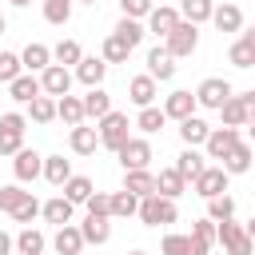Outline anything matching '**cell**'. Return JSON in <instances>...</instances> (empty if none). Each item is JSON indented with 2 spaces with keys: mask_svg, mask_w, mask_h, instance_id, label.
Here are the masks:
<instances>
[{
  "mask_svg": "<svg viewBox=\"0 0 255 255\" xmlns=\"http://www.w3.org/2000/svg\"><path fill=\"white\" fill-rule=\"evenodd\" d=\"M227 179H231V175H227L219 163H215V167L207 163V167L191 179V187H195V195H199V199H215V195H223V191H227Z\"/></svg>",
  "mask_w": 255,
  "mask_h": 255,
  "instance_id": "cell-8",
  "label": "cell"
},
{
  "mask_svg": "<svg viewBox=\"0 0 255 255\" xmlns=\"http://www.w3.org/2000/svg\"><path fill=\"white\" fill-rule=\"evenodd\" d=\"M80 239H84V243L104 247V243L112 239V219H104V215H88V219L80 223Z\"/></svg>",
  "mask_w": 255,
  "mask_h": 255,
  "instance_id": "cell-20",
  "label": "cell"
},
{
  "mask_svg": "<svg viewBox=\"0 0 255 255\" xmlns=\"http://www.w3.org/2000/svg\"><path fill=\"white\" fill-rule=\"evenodd\" d=\"M24 120H32V124H52L56 120V100L52 96H36L32 104H28V116Z\"/></svg>",
  "mask_w": 255,
  "mask_h": 255,
  "instance_id": "cell-38",
  "label": "cell"
},
{
  "mask_svg": "<svg viewBox=\"0 0 255 255\" xmlns=\"http://www.w3.org/2000/svg\"><path fill=\"white\" fill-rule=\"evenodd\" d=\"M211 8H215V0H179V20H187V24H207L211 20Z\"/></svg>",
  "mask_w": 255,
  "mask_h": 255,
  "instance_id": "cell-30",
  "label": "cell"
},
{
  "mask_svg": "<svg viewBox=\"0 0 255 255\" xmlns=\"http://www.w3.org/2000/svg\"><path fill=\"white\" fill-rule=\"evenodd\" d=\"M24 199H28V191H24L20 183H4V187H0V211H8V215H12Z\"/></svg>",
  "mask_w": 255,
  "mask_h": 255,
  "instance_id": "cell-44",
  "label": "cell"
},
{
  "mask_svg": "<svg viewBox=\"0 0 255 255\" xmlns=\"http://www.w3.org/2000/svg\"><path fill=\"white\" fill-rule=\"evenodd\" d=\"M116 40H124L128 48H135L147 32H143V20H128V16H120V24H116V32H112Z\"/></svg>",
  "mask_w": 255,
  "mask_h": 255,
  "instance_id": "cell-37",
  "label": "cell"
},
{
  "mask_svg": "<svg viewBox=\"0 0 255 255\" xmlns=\"http://www.w3.org/2000/svg\"><path fill=\"white\" fill-rule=\"evenodd\" d=\"M124 191L135 195V199H147V195H155V175H151L147 167H139V171H124Z\"/></svg>",
  "mask_w": 255,
  "mask_h": 255,
  "instance_id": "cell-19",
  "label": "cell"
},
{
  "mask_svg": "<svg viewBox=\"0 0 255 255\" xmlns=\"http://www.w3.org/2000/svg\"><path fill=\"white\" fill-rule=\"evenodd\" d=\"M116 155H120V167H124V171H139V167L151 163L155 151H151V139H147V135H128V143H124Z\"/></svg>",
  "mask_w": 255,
  "mask_h": 255,
  "instance_id": "cell-6",
  "label": "cell"
},
{
  "mask_svg": "<svg viewBox=\"0 0 255 255\" xmlns=\"http://www.w3.org/2000/svg\"><path fill=\"white\" fill-rule=\"evenodd\" d=\"M143 20H147L143 32H151V36H167V32L179 24V12H175L171 4H151V12H147Z\"/></svg>",
  "mask_w": 255,
  "mask_h": 255,
  "instance_id": "cell-14",
  "label": "cell"
},
{
  "mask_svg": "<svg viewBox=\"0 0 255 255\" xmlns=\"http://www.w3.org/2000/svg\"><path fill=\"white\" fill-rule=\"evenodd\" d=\"M211 239H199V235H187V255H211Z\"/></svg>",
  "mask_w": 255,
  "mask_h": 255,
  "instance_id": "cell-52",
  "label": "cell"
},
{
  "mask_svg": "<svg viewBox=\"0 0 255 255\" xmlns=\"http://www.w3.org/2000/svg\"><path fill=\"white\" fill-rule=\"evenodd\" d=\"M52 247H56V255H80V251H84L80 227H76V223H64V227H56V235H52Z\"/></svg>",
  "mask_w": 255,
  "mask_h": 255,
  "instance_id": "cell-21",
  "label": "cell"
},
{
  "mask_svg": "<svg viewBox=\"0 0 255 255\" xmlns=\"http://www.w3.org/2000/svg\"><path fill=\"white\" fill-rule=\"evenodd\" d=\"M72 4H100V0H72Z\"/></svg>",
  "mask_w": 255,
  "mask_h": 255,
  "instance_id": "cell-57",
  "label": "cell"
},
{
  "mask_svg": "<svg viewBox=\"0 0 255 255\" xmlns=\"http://www.w3.org/2000/svg\"><path fill=\"white\" fill-rule=\"evenodd\" d=\"M8 4H12V8H28L32 0H8Z\"/></svg>",
  "mask_w": 255,
  "mask_h": 255,
  "instance_id": "cell-55",
  "label": "cell"
},
{
  "mask_svg": "<svg viewBox=\"0 0 255 255\" xmlns=\"http://www.w3.org/2000/svg\"><path fill=\"white\" fill-rule=\"evenodd\" d=\"M211 24H215L219 32H243V8H239L235 0H223V4L211 8Z\"/></svg>",
  "mask_w": 255,
  "mask_h": 255,
  "instance_id": "cell-15",
  "label": "cell"
},
{
  "mask_svg": "<svg viewBox=\"0 0 255 255\" xmlns=\"http://www.w3.org/2000/svg\"><path fill=\"white\" fill-rule=\"evenodd\" d=\"M219 116H223V128H247L255 120V92H231L219 104Z\"/></svg>",
  "mask_w": 255,
  "mask_h": 255,
  "instance_id": "cell-2",
  "label": "cell"
},
{
  "mask_svg": "<svg viewBox=\"0 0 255 255\" xmlns=\"http://www.w3.org/2000/svg\"><path fill=\"white\" fill-rule=\"evenodd\" d=\"M120 12H124L128 20H143V16L151 12V0H120Z\"/></svg>",
  "mask_w": 255,
  "mask_h": 255,
  "instance_id": "cell-49",
  "label": "cell"
},
{
  "mask_svg": "<svg viewBox=\"0 0 255 255\" xmlns=\"http://www.w3.org/2000/svg\"><path fill=\"white\" fill-rule=\"evenodd\" d=\"M36 215H40V199H36V195L28 191V199H24V203H20L16 211H12V219H16V223H28V227H32V219H36Z\"/></svg>",
  "mask_w": 255,
  "mask_h": 255,
  "instance_id": "cell-46",
  "label": "cell"
},
{
  "mask_svg": "<svg viewBox=\"0 0 255 255\" xmlns=\"http://www.w3.org/2000/svg\"><path fill=\"white\" fill-rule=\"evenodd\" d=\"M135 215H139V223H143V227H167V223H175V219H179V207H175V199L147 195V199H139Z\"/></svg>",
  "mask_w": 255,
  "mask_h": 255,
  "instance_id": "cell-3",
  "label": "cell"
},
{
  "mask_svg": "<svg viewBox=\"0 0 255 255\" xmlns=\"http://www.w3.org/2000/svg\"><path fill=\"white\" fill-rule=\"evenodd\" d=\"M80 56H84V48H80L76 40H60V44L52 48V64H60V68H68V72L80 64Z\"/></svg>",
  "mask_w": 255,
  "mask_h": 255,
  "instance_id": "cell-36",
  "label": "cell"
},
{
  "mask_svg": "<svg viewBox=\"0 0 255 255\" xmlns=\"http://www.w3.org/2000/svg\"><path fill=\"white\" fill-rule=\"evenodd\" d=\"M104 76H108V64L100 56H80V64L72 72V80H80L84 88H104Z\"/></svg>",
  "mask_w": 255,
  "mask_h": 255,
  "instance_id": "cell-13",
  "label": "cell"
},
{
  "mask_svg": "<svg viewBox=\"0 0 255 255\" xmlns=\"http://www.w3.org/2000/svg\"><path fill=\"white\" fill-rule=\"evenodd\" d=\"M231 92H235V88H231V84H227L223 76H207V80H203V84H199V88H195L191 96H195V108L219 112V104H223V100H227Z\"/></svg>",
  "mask_w": 255,
  "mask_h": 255,
  "instance_id": "cell-7",
  "label": "cell"
},
{
  "mask_svg": "<svg viewBox=\"0 0 255 255\" xmlns=\"http://www.w3.org/2000/svg\"><path fill=\"white\" fill-rule=\"evenodd\" d=\"M84 207H88V215H104V219H112V215H108V191H92V195L84 199Z\"/></svg>",
  "mask_w": 255,
  "mask_h": 255,
  "instance_id": "cell-50",
  "label": "cell"
},
{
  "mask_svg": "<svg viewBox=\"0 0 255 255\" xmlns=\"http://www.w3.org/2000/svg\"><path fill=\"white\" fill-rule=\"evenodd\" d=\"M12 243H16V255H44V247H48L44 231H36V227H24Z\"/></svg>",
  "mask_w": 255,
  "mask_h": 255,
  "instance_id": "cell-34",
  "label": "cell"
},
{
  "mask_svg": "<svg viewBox=\"0 0 255 255\" xmlns=\"http://www.w3.org/2000/svg\"><path fill=\"white\" fill-rule=\"evenodd\" d=\"M24 147V131H4L0 128V155H16Z\"/></svg>",
  "mask_w": 255,
  "mask_h": 255,
  "instance_id": "cell-48",
  "label": "cell"
},
{
  "mask_svg": "<svg viewBox=\"0 0 255 255\" xmlns=\"http://www.w3.org/2000/svg\"><path fill=\"white\" fill-rule=\"evenodd\" d=\"M40 175H44L52 187H64V183H68V175H76V171H72V159H64V155H44Z\"/></svg>",
  "mask_w": 255,
  "mask_h": 255,
  "instance_id": "cell-18",
  "label": "cell"
},
{
  "mask_svg": "<svg viewBox=\"0 0 255 255\" xmlns=\"http://www.w3.org/2000/svg\"><path fill=\"white\" fill-rule=\"evenodd\" d=\"M155 96H159V84H155L147 72L128 80V100H131L135 108H151V104H155Z\"/></svg>",
  "mask_w": 255,
  "mask_h": 255,
  "instance_id": "cell-16",
  "label": "cell"
},
{
  "mask_svg": "<svg viewBox=\"0 0 255 255\" xmlns=\"http://www.w3.org/2000/svg\"><path fill=\"white\" fill-rule=\"evenodd\" d=\"M0 128H4V131H28V120H24L20 112H4V116H0Z\"/></svg>",
  "mask_w": 255,
  "mask_h": 255,
  "instance_id": "cell-51",
  "label": "cell"
},
{
  "mask_svg": "<svg viewBox=\"0 0 255 255\" xmlns=\"http://www.w3.org/2000/svg\"><path fill=\"white\" fill-rule=\"evenodd\" d=\"M191 235H199V239H211V243H215V223H211V219H195V223H191Z\"/></svg>",
  "mask_w": 255,
  "mask_h": 255,
  "instance_id": "cell-53",
  "label": "cell"
},
{
  "mask_svg": "<svg viewBox=\"0 0 255 255\" xmlns=\"http://www.w3.org/2000/svg\"><path fill=\"white\" fill-rule=\"evenodd\" d=\"M96 135H100V147L108 151H120L131 135V124H128V112H108L96 120Z\"/></svg>",
  "mask_w": 255,
  "mask_h": 255,
  "instance_id": "cell-1",
  "label": "cell"
},
{
  "mask_svg": "<svg viewBox=\"0 0 255 255\" xmlns=\"http://www.w3.org/2000/svg\"><path fill=\"white\" fill-rule=\"evenodd\" d=\"M227 60L235 68H251L255 64V32H239V40L227 48Z\"/></svg>",
  "mask_w": 255,
  "mask_h": 255,
  "instance_id": "cell-22",
  "label": "cell"
},
{
  "mask_svg": "<svg viewBox=\"0 0 255 255\" xmlns=\"http://www.w3.org/2000/svg\"><path fill=\"white\" fill-rule=\"evenodd\" d=\"M80 108H84V120H100L112 112V96L104 88H88V96H80Z\"/></svg>",
  "mask_w": 255,
  "mask_h": 255,
  "instance_id": "cell-24",
  "label": "cell"
},
{
  "mask_svg": "<svg viewBox=\"0 0 255 255\" xmlns=\"http://www.w3.org/2000/svg\"><path fill=\"white\" fill-rule=\"evenodd\" d=\"M159 251H163V255H187V235L167 231V235H163V243H159Z\"/></svg>",
  "mask_w": 255,
  "mask_h": 255,
  "instance_id": "cell-47",
  "label": "cell"
},
{
  "mask_svg": "<svg viewBox=\"0 0 255 255\" xmlns=\"http://www.w3.org/2000/svg\"><path fill=\"white\" fill-rule=\"evenodd\" d=\"M215 243H223V255H251V251H255V239H251L247 227L235 223V219L215 223Z\"/></svg>",
  "mask_w": 255,
  "mask_h": 255,
  "instance_id": "cell-4",
  "label": "cell"
},
{
  "mask_svg": "<svg viewBox=\"0 0 255 255\" xmlns=\"http://www.w3.org/2000/svg\"><path fill=\"white\" fill-rule=\"evenodd\" d=\"M163 124H167V120H163V112H159L155 104H151V108H139V116H135V128H139L143 135H155Z\"/></svg>",
  "mask_w": 255,
  "mask_h": 255,
  "instance_id": "cell-42",
  "label": "cell"
},
{
  "mask_svg": "<svg viewBox=\"0 0 255 255\" xmlns=\"http://www.w3.org/2000/svg\"><path fill=\"white\" fill-rule=\"evenodd\" d=\"M195 48H199V28L187 24V20H179V24L163 36V52H167L171 60H183V56H191Z\"/></svg>",
  "mask_w": 255,
  "mask_h": 255,
  "instance_id": "cell-5",
  "label": "cell"
},
{
  "mask_svg": "<svg viewBox=\"0 0 255 255\" xmlns=\"http://www.w3.org/2000/svg\"><path fill=\"white\" fill-rule=\"evenodd\" d=\"M40 4H44V20H48V24L60 28V24L72 20V0H40Z\"/></svg>",
  "mask_w": 255,
  "mask_h": 255,
  "instance_id": "cell-43",
  "label": "cell"
},
{
  "mask_svg": "<svg viewBox=\"0 0 255 255\" xmlns=\"http://www.w3.org/2000/svg\"><path fill=\"white\" fill-rule=\"evenodd\" d=\"M8 96H12L16 104H32V100H36V96H44V92H40V80H36L32 72H20V76L8 84Z\"/></svg>",
  "mask_w": 255,
  "mask_h": 255,
  "instance_id": "cell-23",
  "label": "cell"
},
{
  "mask_svg": "<svg viewBox=\"0 0 255 255\" xmlns=\"http://www.w3.org/2000/svg\"><path fill=\"white\" fill-rule=\"evenodd\" d=\"M135 207H139V199L128 195L124 187H120V191H108V215H112V219H131Z\"/></svg>",
  "mask_w": 255,
  "mask_h": 255,
  "instance_id": "cell-32",
  "label": "cell"
},
{
  "mask_svg": "<svg viewBox=\"0 0 255 255\" xmlns=\"http://www.w3.org/2000/svg\"><path fill=\"white\" fill-rule=\"evenodd\" d=\"M4 32H8V20H4V12H0V36H4Z\"/></svg>",
  "mask_w": 255,
  "mask_h": 255,
  "instance_id": "cell-56",
  "label": "cell"
},
{
  "mask_svg": "<svg viewBox=\"0 0 255 255\" xmlns=\"http://www.w3.org/2000/svg\"><path fill=\"white\" fill-rule=\"evenodd\" d=\"M48 64H52V48H48V44H28V48L20 52V68H28L32 76L44 72Z\"/></svg>",
  "mask_w": 255,
  "mask_h": 255,
  "instance_id": "cell-31",
  "label": "cell"
},
{
  "mask_svg": "<svg viewBox=\"0 0 255 255\" xmlns=\"http://www.w3.org/2000/svg\"><path fill=\"white\" fill-rule=\"evenodd\" d=\"M12 251H16V243H12V235L0 227V255H12Z\"/></svg>",
  "mask_w": 255,
  "mask_h": 255,
  "instance_id": "cell-54",
  "label": "cell"
},
{
  "mask_svg": "<svg viewBox=\"0 0 255 255\" xmlns=\"http://www.w3.org/2000/svg\"><path fill=\"white\" fill-rule=\"evenodd\" d=\"M235 143H239V128H211L203 139V151H207L203 159H223Z\"/></svg>",
  "mask_w": 255,
  "mask_h": 255,
  "instance_id": "cell-10",
  "label": "cell"
},
{
  "mask_svg": "<svg viewBox=\"0 0 255 255\" xmlns=\"http://www.w3.org/2000/svg\"><path fill=\"white\" fill-rule=\"evenodd\" d=\"M207 131H211V124H207L203 116H187V120H179V139H183L187 147H203Z\"/></svg>",
  "mask_w": 255,
  "mask_h": 255,
  "instance_id": "cell-25",
  "label": "cell"
},
{
  "mask_svg": "<svg viewBox=\"0 0 255 255\" xmlns=\"http://www.w3.org/2000/svg\"><path fill=\"white\" fill-rule=\"evenodd\" d=\"M171 167H175V171H179L183 179H195V175H199V171L207 167V159H203V155H199L195 147H183V151L175 155V163H171Z\"/></svg>",
  "mask_w": 255,
  "mask_h": 255,
  "instance_id": "cell-33",
  "label": "cell"
},
{
  "mask_svg": "<svg viewBox=\"0 0 255 255\" xmlns=\"http://www.w3.org/2000/svg\"><path fill=\"white\" fill-rule=\"evenodd\" d=\"M159 112H163V120H175V124H179V120L195 116V96L183 92V88H175V92L163 96V108H159Z\"/></svg>",
  "mask_w": 255,
  "mask_h": 255,
  "instance_id": "cell-11",
  "label": "cell"
},
{
  "mask_svg": "<svg viewBox=\"0 0 255 255\" xmlns=\"http://www.w3.org/2000/svg\"><path fill=\"white\" fill-rule=\"evenodd\" d=\"M40 163H44V155H40L36 147H20V151L12 155V175H16V183H32V179L40 175Z\"/></svg>",
  "mask_w": 255,
  "mask_h": 255,
  "instance_id": "cell-12",
  "label": "cell"
},
{
  "mask_svg": "<svg viewBox=\"0 0 255 255\" xmlns=\"http://www.w3.org/2000/svg\"><path fill=\"white\" fill-rule=\"evenodd\" d=\"M147 76H151L155 84H167V80L175 76V60L163 52V44H155V48L147 52Z\"/></svg>",
  "mask_w": 255,
  "mask_h": 255,
  "instance_id": "cell-17",
  "label": "cell"
},
{
  "mask_svg": "<svg viewBox=\"0 0 255 255\" xmlns=\"http://www.w3.org/2000/svg\"><path fill=\"white\" fill-rule=\"evenodd\" d=\"M187 191V179L175 171V167H163L159 175H155V195H163V199H179Z\"/></svg>",
  "mask_w": 255,
  "mask_h": 255,
  "instance_id": "cell-28",
  "label": "cell"
},
{
  "mask_svg": "<svg viewBox=\"0 0 255 255\" xmlns=\"http://www.w3.org/2000/svg\"><path fill=\"white\" fill-rule=\"evenodd\" d=\"M56 120H64L68 128H76V124H84V108H80V96H60L56 100Z\"/></svg>",
  "mask_w": 255,
  "mask_h": 255,
  "instance_id": "cell-35",
  "label": "cell"
},
{
  "mask_svg": "<svg viewBox=\"0 0 255 255\" xmlns=\"http://www.w3.org/2000/svg\"><path fill=\"white\" fill-rule=\"evenodd\" d=\"M96 187H92V179L88 175H68V183H64V199L76 207V203H84L88 195H92Z\"/></svg>",
  "mask_w": 255,
  "mask_h": 255,
  "instance_id": "cell-39",
  "label": "cell"
},
{
  "mask_svg": "<svg viewBox=\"0 0 255 255\" xmlns=\"http://www.w3.org/2000/svg\"><path fill=\"white\" fill-rule=\"evenodd\" d=\"M20 72H24L20 68V56L16 52H0V84H12Z\"/></svg>",
  "mask_w": 255,
  "mask_h": 255,
  "instance_id": "cell-45",
  "label": "cell"
},
{
  "mask_svg": "<svg viewBox=\"0 0 255 255\" xmlns=\"http://www.w3.org/2000/svg\"><path fill=\"white\" fill-rule=\"evenodd\" d=\"M36 80H40V92H44V96H52V100H60V96H68V92H72V72H68V68H60V64H48Z\"/></svg>",
  "mask_w": 255,
  "mask_h": 255,
  "instance_id": "cell-9",
  "label": "cell"
},
{
  "mask_svg": "<svg viewBox=\"0 0 255 255\" xmlns=\"http://www.w3.org/2000/svg\"><path fill=\"white\" fill-rule=\"evenodd\" d=\"M40 215L52 223V227H64V223H72V215H76V207L64 199V195H56V199H48V203H40Z\"/></svg>",
  "mask_w": 255,
  "mask_h": 255,
  "instance_id": "cell-29",
  "label": "cell"
},
{
  "mask_svg": "<svg viewBox=\"0 0 255 255\" xmlns=\"http://www.w3.org/2000/svg\"><path fill=\"white\" fill-rule=\"evenodd\" d=\"M207 219L211 223H223V219H235V199L223 191V195H215V199H207Z\"/></svg>",
  "mask_w": 255,
  "mask_h": 255,
  "instance_id": "cell-41",
  "label": "cell"
},
{
  "mask_svg": "<svg viewBox=\"0 0 255 255\" xmlns=\"http://www.w3.org/2000/svg\"><path fill=\"white\" fill-rule=\"evenodd\" d=\"M219 167H223L227 175H243V171H251V143H243V139H239V143L219 159Z\"/></svg>",
  "mask_w": 255,
  "mask_h": 255,
  "instance_id": "cell-27",
  "label": "cell"
},
{
  "mask_svg": "<svg viewBox=\"0 0 255 255\" xmlns=\"http://www.w3.org/2000/svg\"><path fill=\"white\" fill-rule=\"evenodd\" d=\"M128 56H131V48H128L124 40L104 36V48H100V60H104V64H128Z\"/></svg>",
  "mask_w": 255,
  "mask_h": 255,
  "instance_id": "cell-40",
  "label": "cell"
},
{
  "mask_svg": "<svg viewBox=\"0 0 255 255\" xmlns=\"http://www.w3.org/2000/svg\"><path fill=\"white\" fill-rule=\"evenodd\" d=\"M68 147H72L76 155H92V151L100 147V135H96V128H88V124H76V128L68 131Z\"/></svg>",
  "mask_w": 255,
  "mask_h": 255,
  "instance_id": "cell-26",
  "label": "cell"
},
{
  "mask_svg": "<svg viewBox=\"0 0 255 255\" xmlns=\"http://www.w3.org/2000/svg\"><path fill=\"white\" fill-rule=\"evenodd\" d=\"M128 255H147V251H128Z\"/></svg>",
  "mask_w": 255,
  "mask_h": 255,
  "instance_id": "cell-58",
  "label": "cell"
}]
</instances>
